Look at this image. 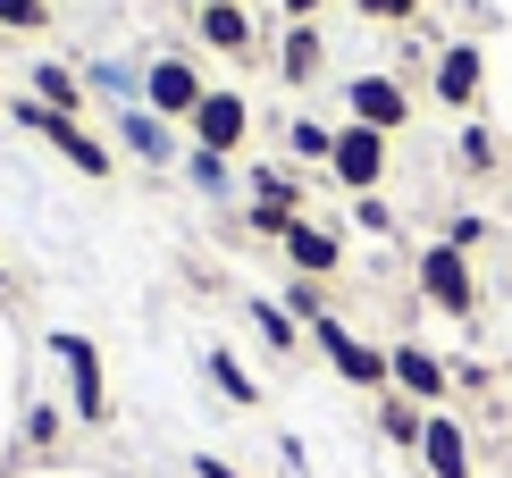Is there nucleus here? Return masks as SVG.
Segmentation results:
<instances>
[{
  "mask_svg": "<svg viewBox=\"0 0 512 478\" xmlns=\"http://www.w3.org/2000/svg\"><path fill=\"white\" fill-rule=\"evenodd\" d=\"M210 378L227 386V403H261V386L244 378V361H236V353H210Z\"/></svg>",
  "mask_w": 512,
  "mask_h": 478,
  "instance_id": "21",
  "label": "nucleus"
},
{
  "mask_svg": "<svg viewBox=\"0 0 512 478\" xmlns=\"http://www.w3.org/2000/svg\"><path fill=\"white\" fill-rule=\"evenodd\" d=\"M17 126H26V135H42L59 160H76L84 177H110V143H101L84 118H68V110H51V101H26V93H17Z\"/></svg>",
  "mask_w": 512,
  "mask_h": 478,
  "instance_id": "1",
  "label": "nucleus"
},
{
  "mask_svg": "<svg viewBox=\"0 0 512 478\" xmlns=\"http://www.w3.org/2000/svg\"><path fill=\"white\" fill-rule=\"evenodd\" d=\"M294 219H303V185H294L286 168H261V177H252V227H261V235H286Z\"/></svg>",
  "mask_w": 512,
  "mask_h": 478,
  "instance_id": "11",
  "label": "nucleus"
},
{
  "mask_svg": "<svg viewBox=\"0 0 512 478\" xmlns=\"http://www.w3.org/2000/svg\"><path fill=\"white\" fill-rule=\"evenodd\" d=\"M420 294H429L445 319H471L479 311V277H471V260H462V244H429V252H420Z\"/></svg>",
  "mask_w": 512,
  "mask_h": 478,
  "instance_id": "4",
  "label": "nucleus"
},
{
  "mask_svg": "<svg viewBox=\"0 0 512 478\" xmlns=\"http://www.w3.org/2000/svg\"><path fill=\"white\" fill-rule=\"evenodd\" d=\"M420 428H429V411L387 386V395H378V437H395V445H412V453H420Z\"/></svg>",
  "mask_w": 512,
  "mask_h": 478,
  "instance_id": "16",
  "label": "nucleus"
},
{
  "mask_svg": "<svg viewBox=\"0 0 512 478\" xmlns=\"http://www.w3.org/2000/svg\"><path fill=\"white\" fill-rule=\"evenodd\" d=\"M479 235H487V219H471V210H454V219H445V244H462V252H471Z\"/></svg>",
  "mask_w": 512,
  "mask_h": 478,
  "instance_id": "28",
  "label": "nucleus"
},
{
  "mask_svg": "<svg viewBox=\"0 0 512 478\" xmlns=\"http://www.w3.org/2000/svg\"><path fill=\"white\" fill-rule=\"evenodd\" d=\"M479 76H487L479 42H445V51H437V101H445V110H471V101H479Z\"/></svg>",
  "mask_w": 512,
  "mask_h": 478,
  "instance_id": "12",
  "label": "nucleus"
},
{
  "mask_svg": "<svg viewBox=\"0 0 512 478\" xmlns=\"http://www.w3.org/2000/svg\"><path fill=\"white\" fill-rule=\"evenodd\" d=\"M286 143H294V160H328V151H336V126H319V118H294V126H286Z\"/></svg>",
  "mask_w": 512,
  "mask_h": 478,
  "instance_id": "20",
  "label": "nucleus"
},
{
  "mask_svg": "<svg viewBox=\"0 0 512 478\" xmlns=\"http://www.w3.org/2000/svg\"><path fill=\"white\" fill-rule=\"evenodd\" d=\"M462 168H479V177L496 168V135L487 126H462Z\"/></svg>",
  "mask_w": 512,
  "mask_h": 478,
  "instance_id": "22",
  "label": "nucleus"
},
{
  "mask_svg": "<svg viewBox=\"0 0 512 478\" xmlns=\"http://www.w3.org/2000/svg\"><path fill=\"white\" fill-rule=\"evenodd\" d=\"M286 311L303 319V328H311V319H328V302H319V277H294V294H286Z\"/></svg>",
  "mask_w": 512,
  "mask_h": 478,
  "instance_id": "23",
  "label": "nucleus"
},
{
  "mask_svg": "<svg viewBox=\"0 0 512 478\" xmlns=\"http://www.w3.org/2000/svg\"><path fill=\"white\" fill-rule=\"evenodd\" d=\"M252 328H261V344H269V353H294V344H303V328H294V311H286V302H252Z\"/></svg>",
  "mask_w": 512,
  "mask_h": 478,
  "instance_id": "18",
  "label": "nucleus"
},
{
  "mask_svg": "<svg viewBox=\"0 0 512 478\" xmlns=\"http://www.w3.org/2000/svg\"><path fill=\"white\" fill-rule=\"evenodd\" d=\"M194 26L210 51H227V59H244L252 51V17H244V0H219V9H194Z\"/></svg>",
  "mask_w": 512,
  "mask_h": 478,
  "instance_id": "14",
  "label": "nucleus"
},
{
  "mask_svg": "<svg viewBox=\"0 0 512 478\" xmlns=\"http://www.w3.org/2000/svg\"><path fill=\"white\" fill-rule=\"evenodd\" d=\"M194 9H219V0H194Z\"/></svg>",
  "mask_w": 512,
  "mask_h": 478,
  "instance_id": "32",
  "label": "nucleus"
},
{
  "mask_svg": "<svg viewBox=\"0 0 512 478\" xmlns=\"http://www.w3.org/2000/svg\"><path fill=\"white\" fill-rule=\"evenodd\" d=\"M42 17H51V0H0V26H17V34H34Z\"/></svg>",
  "mask_w": 512,
  "mask_h": 478,
  "instance_id": "24",
  "label": "nucleus"
},
{
  "mask_svg": "<svg viewBox=\"0 0 512 478\" xmlns=\"http://www.w3.org/2000/svg\"><path fill=\"white\" fill-rule=\"evenodd\" d=\"M118 135H126V151H143V160H168V118L160 110H126Z\"/></svg>",
  "mask_w": 512,
  "mask_h": 478,
  "instance_id": "17",
  "label": "nucleus"
},
{
  "mask_svg": "<svg viewBox=\"0 0 512 478\" xmlns=\"http://www.w3.org/2000/svg\"><path fill=\"white\" fill-rule=\"evenodd\" d=\"M345 101H353V118H361V126H378V135H395V126L412 118V93H403L395 76H353V84H345Z\"/></svg>",
  "mask_w": 512,
  "mask_h": 478,
  "instance_id": "9",
  "label": "nucleus"
},
{
  "mask_svg": "<svg viewBox=\"0 0 512 478\" xmlns=\"http://www.w3.org/2000/svg\"><path fill=\"white\" fill-rule=\"evenodd\" d=\"M420 462H429V478H471V437H462V420L429 411V428H420Z\"/></svg>",
  "mask_w": 512,
  "mask_h": 478,
  "instance_id": "13",
  "label": "nucleus"
},
{
  "mask_svg": "<svg viewBox=\"0 0 512 478\" xmlns=\"http://www.w3.org/2000/svg\"><path fill=\"white\" fill-rule=\"evenodd\" d=\"M319 59H328V42H319V17H303V26H286V42H277V76L286 84H311Z\"/></svg>",
  "mask_w": 512,
  "mask_h": 478,
  "instance_id": "15",
  "label": "nucleus"
},
{
  "mask_svg": "<svg viewBox=\"0 0 512 478\" xmlns=\"http://www.w3.org/2000/svg\"><path fill=\"white\" fill-rule=\"evenodd\" d=\"M387 386H395V395H412L420 411H437L445 395H454V369H445L429 344H387Z\"/></svg>",
  "mask_w": 512,
  "mask_h": 478,
  "instance_id": "6",
  "label": "nucleus"
},
{
  "mask_svg": "<svg viewBox=\"0 0 512 478\" xmlns=\"http://www.w3.org/2000/svg\"><path fill=\"white\" fill-rule=\"evenodd\" d=\"M210 93V84L194 76V59H152V68H143V110H160V118H194V101Z\"/></svg>",
  "mask_w": 512,
  "mask_h": 478,
  "instance_id": "7",
  "label": "nucleus"
},
{
  "mask_svg": "<svg viewBox=\"0 0 512 478\" xmlns=\"http://www.w3.org/2000/svg\"><path fill=\"white\" fill-rule=\"evenodd\" d=\"M277 244H286V269H294V277H336V269H345V244H336V227L294 219Z\"/></svg>",
  "mask_w": 512,
  "mask_h": 478,
  "instance_id": "10",
  "label": "nucleus"
},
{
  "mask_svg": "<svg viewBox=\"0 0 512 478\" xmlns=\"http://www.w3.org/2000/svg\"><path fill=\"white\" fill-rule=\"evenodd\" d=\"M277 9H286L294 26H303V17H319V9H328V0H277Z\"/></svg>",
  "mask_w": 512,
  "mask_h": 478,
  "instance_id": "30",
  "label": "nucleus"
},
{
  "mask_svg": "<svg viewBox=\"0 0 512 478\" xmlns=\"http://www.w3.org/2000/svg\"><path fill=\"white\" fill-rule=\"evenodd\" d=\"M42 344H51V361H68V403H76V420H110V386H101V353H93V344H84L76 328H51V336H42Z\"/></svg>",
  "mask_w": 512,
  "mask_h": 478,
  "instance_id": "3",
  "label": "nucleus"
},
{
  "mask_svg": "<svg viewBox=\"0 0 512 478\" xmlns=\"http://www.w3.org/2000/svg\"><path fill=\"white\" fill-rule=\"evenodd\" d=\"M353 219H361V227H370V235H395V210H387V202H378V193H353Z\"/></svg>",
  "mask_w": 512,
  "mask_h": 478,
  "instance_id": "25",
  "label": "nucleus"
},
{
  "mask_svg": "<svg viewBox=\"0 0 512 478\" xmlns=\"http://www.w3.org/2000/svg\"><path fill=\"white\" fill-rule=\"evenodd\" d=\"M194 478H244V470H227L219 453H194Z\"/></svg>",
  "mask_w": 512,
  "mask_h": 478,
  "instance_id": "29",
  "label": "nucleus"
},
{
  "mask_svg": "<svg viewBox=\"0 0 512 478\" xmlns=\"http://www.w3.org/2000/svg\"><path fill=\"white\" fill-rule=\"evenodd\" d=\"M185 168H194V185H202V193H227V160H219V151H194Z\"/></svg>",
  "mask_w": 512,
  "mask_h": 478,
  "instance_id": "26",
  "label": "nucleus"
},
{
  "mask_svg": "<svg viewBox=\"0 0 512 478\" xmlns=\"http://www.w3.org/2000/svg\"><path fill=\"white\" fill-rule=\"evenodd\" d=\"M185 126H194V143H202V151H219V160H227V151L244 143L252 110H244V93H202V101H194V118H185Z\"/></svg>",
  "mask_w": 512,
  "mask_h": 478,
  "instance_id": "8",
  "label": "nucleus"
},
{
  "mask_svg": "<svg viewBox=\"0 0 512 478\" xmlns=\"http://www.w3.org/2000/svg\"><path fill=\"white\" fill-rule=\"evenodd\" d=\"M34 101H51V110H68L76 118V101H84V84L68 68H34Z\"/></svg>",
  "mask_w": 512,
  "mask_h": 478,
  "instance_id": "19",
  "label": "nucleus"
},
{
  "mask_svg": "<svg viewBox=\"0 0 512 478\" xmlns=\"http://www.w3.org/2000/svg\"><path fill=\"white\" fill-rule=\"evenodd\" d=\"M361 17H378V26H403V17H420V0H353Z\"/></svg>",
  "mask_w": 512,
  "mask_h": 478,
  "instance_id": "27",
  "label": "nucleus"
},
{
  "mask_svg": "<svg viewBox=\"0 0 512 478\" xmlns=\"http://www.w3.org/2000/svg\"><path fill=\"white\" fill-rule=\"evenodd\" d=\"M328 177L345 193H378V177H387V135L378 126H336V151H328Z\"/></svg>",
  "mask_w": 512,
  "mask_h": 478,
  "instance_id": "5",
  "label": "nucleus"
},
{
  "mask_svg": "<svg viewBox=\"0 0 512 478\" xmlns=\"http://www.w3.org/2000/svg\"><path fill=\"white\" fill-rule=\"evenodd\" d=\"M311 344L328 353V369H336L345 386H361V395H387V353H378V344H361L336 311H328V319H311Z\"/></svg>",
  "mask_w": 512,
  "mask_h": 478,
  "instance_id": "2",
  "label": "nucleus"
},
{
  "mask_svg": "<svg viewBox=\"0 0 512 478\" xmlns=\"http://www.w3.org/2000/svg\"><path fill=\"white\" fill-rule=\"evenodd\" d=\"M0 294H9V260H0Z\"/></svg>",
  "mask_w": 512,
  "mask_h": 478,
  "instance_id": "31",
  "label": "nucleus"
}]
</instances>
